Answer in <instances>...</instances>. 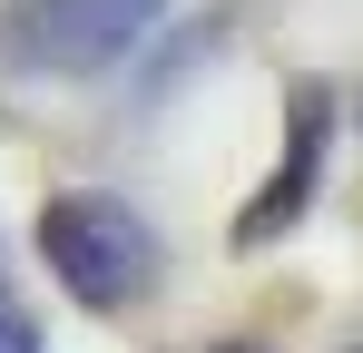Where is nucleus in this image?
<instances>
[{"label": "nucleus", "mask_w": 363, "mask_h": 353, "mask_svg": "<svg viewBox=\"0 0 363 353\" xmlns=\"http://www.w3.org/2000/svg\"><path fill=\"white\" fill-rule=\"evenodd\" d=\"M40 255H50V275L89 314H118L128 294H147V275H157V245L138 226V206L99 196V186H69V196L40 206Z\"/></svg>", "instance_id": "obj_1"}, {"label": "nucleus", "mask_w": 363, "mask_h": 353, "mask_svg": "<svg viewBox=\"0 0 363 353\" xmlns=\"http://www.w3.org/2000/svg\"><path fill=\"white\" fill-rule=\"evenodd\" d=\"M157 20H167V0H20V10L0 20V50L20 59V69H69V79H89V69L128 59Z\"/></svg>", "instance_id": "obj_2"}, {"label": "nucleus", "mask_w": 363, "mask_h": 353, "mask_svg": "<svg viewBox=\"0 0 363 353\" xmlns=\"http://www.w3.org/2000/svg\"><path fill=\"white\" fill-rule=\"evenodd\" d=\"M314 167H324V89H304L295 99V128H285V167L265 176L255 196H245L236 216V245H275V235L304 216V196H314Z\"/></svg>", "instance_id": "obj_3"}, {"label": "nucleus", "mask_w": 363, "mask_h": 353, "mask_svg": "<svg viewBox=\"0 0 363 353\" xmlns=\"http://www.w3.org/2000/svg\"><path fill=\"white\" fill-rule=\"evenodd\" d=\"M0 353H40V344H30V324H20L10 304H0Z\"/></svg>", "instance_id": "obj_4"}]
</instances>
